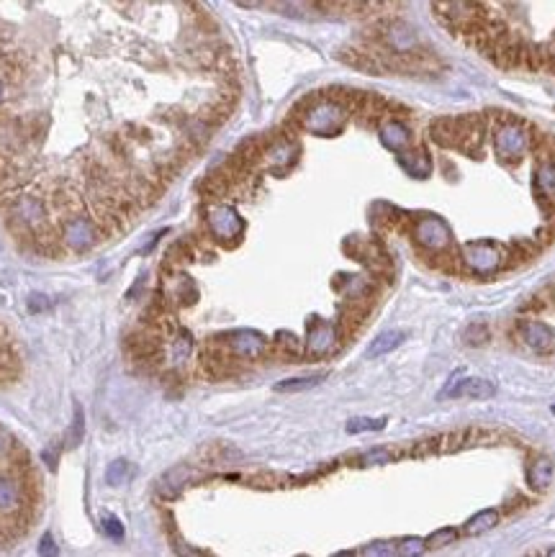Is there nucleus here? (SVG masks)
<instances>
[{
  "instance_id": "c756f323",
  "label": "nucleus",
  "mask_w": 555,
  "mask_h": 557,
  "mask_svg": "<svg viewBox=\"0 0 555 557\" xmlns=\"http://www.w3.org/2000/svg\"><path fill=\"white\" fill-rule=\"evenodd\" d=\"M391 452L388 450H373V452H365L363 457V465H381V462H391Z\"/></svg>"
},
{
  "instance_id": "393cba45",
  "label": "nucleus",
  "mask_w": 555,
  "mask_h": 557,
  "mask_svg": "<svg viewBox=\"0 0 555 557\" xmlns=\"http://www.w3.org/2000/svg\"><path fill=\"white\" fill-rule=\"evenodd\" d=\"M85 437V414H83V406L75 403V419H72V426L67 431V447H78Z\"/></svg>"
},
{
  "instance_id": "20e7f679",
  "label": "nucleus",
  "mask_w": 555,
  "mask_h": 557,
  "mask_svg": "<svg viewBox=\"0 0 555 557\" xmlns=\"http://www.w3.org/2000/svg\"><path fill=\"white\" fill-rule=\"evenodd\" d=\"M414 239L419 241L424 249H429V252H442L445 247H450L453 232H450V226L440 216H422L414 224Z\"/></svg>"
},
{
  "instance_id": "1a4fd4ad",
  "label": "nucleus",
  "mask_w": 555,
  "mask_h": 557,
  "mask_svg": "<svg viewBox=\"0 0 555 557\" xmlns=\"http://www.w3.org/2000/svg\"><path fill=\"white\" fill-rule=\"evenodd\" d=\"M496 393L491 383L484 378H465V381H453L448 388L442 390V395H453V398H476V401H486Z\"/></svg>"
},
{
  "instance_id": "2f4dec72",
  "label": "nucleus",
  "mask_w": 555,
  "mask_h": 557,
  "mask_svg": "<svg viewBox=\"0 0 555 557\" xmlns=\"http://www.w3.org/2000/svg\"><path fill=\"white\" fill-rule=\"evenodd\" d=\"M49 298L47 296H42V293H36V296H31L29 298V311L31 313H36V311H44V309H49Z\"/></svg>"
},
{
  "instance_id": "423d86ee",
  "label": "nucleus",
  "mask_w": 555,
  "mask_h": 557,
  "mask_svg": "<svg viewBox=\"0 0 555 557\" xmlns=\"http://www.w3.org/2000/svg\"><path fill=\"white\" fill-rule=\"evenodd\" d=\"M206 224L211 229L216 239L229 241V239H239L244 232V221L239 219V213L229 205H214L206 216Z\"/></svg>"
},
{
  "instance_id": "4c0bfd02",
  "label": "nucleus",
  "mask_w": 555,
  "mask_h": 557,
  "mask_svg": "<svg viewBox=\"0 0 555 557\" xmlns=\"http://www.w3.org/2000/svg\"><path fill=\"white\" fill-rule=\"evenodd\" d=\"M553 411H555V406H553Z\"/></svg>"
},
{
  "instance_id": "a211bd4d",
  "label": "nucleus",
  "mask_w": 555,
  "mask_h": 557,
  "mask_svg": "<svg viewBox=\"0 0 555 557\" xmlns=\"http://www.w3.org/2000/svg\"><path fill=\"white\" fill-rule=\"evenodd\" d=\"M404 342V332H383L378 339H373V345L368 349V357H381V354L391 352Z\"/></svg>"
},
{
  "instance_id": "6e6552de",
  "label": "nucleus",
  "mask_w": 555,
  "mask_h": 557,
  "mask_svg": "<svg viewBox=\"0 0 555 557\" xmlns=\"http://www.w3.org/2000/svg\"><path fill=\"white\" fill-rule=\"evenodd\" d=\"M337 345V329L327 321L314 316L309 321V337H306V352L311 357H324L327 352H332Z\"/></svg>"
},
{
  "instance_id": "39448f33",
  "label": "nucleus",
  "mask_w": 555,
  "mask_h": 557,
  "mask_svg": "<svg viewBox=\"0 0 555 557\" xmlns=\"http://www.w3.org/2000/svg\"><path fill=\"white\" fill-rule=\"evenodd\" d=\"M527 144H530V139H527L525 126H520V124H504L494 134V149L504 162H517L527 152Z\"/></svg>"
},
{
  "instance_id": "6ab92c4d",
  "label": "nucleus",
  "mask_w": 555,
  "mask_h": 557,
  "mask_svg": "<svg viewBox=\"0 0 555 557\" xmlns=\"http://www.w3.org/2000/svg\"><path fill=\"white\" fill-rule=\"evenodd\" d=\"M273 345H275L278 354H280V357H285V360H296V357L301 354L299 337H296V334H291V332H278Z\"/></svg>"
},
{
  "instance_id": "cd10ccee",
  "label": "nucleus",
  "mask_w": 555,
  "mask_h": 557,
  "mask_svg": "<svg viewBox=\"0 0 555 557\" xmlns=\"http://www.w3.org/2000/svg\"><path fill=\"white\" fill-rule=\"evenodd\" d=\"M424 550H427L424 539H417V537H406L396 544V555H422Z\"/></svg>"
},
{
  "instance_id": "bb28decb",
  "label": "nucleus",
  "mask_w": 555,
  "mask_h": 557,
  "mask_svg": "<svg viewBox=\"0 0 555 557\" xmlns=\"http://www.w3.org/2000/svg\"><path fill=\"white\" fill-rule=\"evenodd\" d=\"M386 426V419H350L347 431L350 434H360V431H378Z\"/></svg>"
},
{
  "instance_id": "b1692460",
  "label": "nucleus",
  "mask_w": 555,
  "mask_h": 557,
  "mask_svg": "<svg viewBox=\"0 0 555 557\" xmlns=\"http://www.w3.org/2000/svg\"><path fill=\"white\" fill-rule=\"evenodd\" d=\"M185 136L191 141L193 147H201V144H206L208 136H211V124L206 119H196L191 121L188 126H185Z\"/></svg>"
},
{
  "instance_id": "412c9836",
  "label": "nucleus",
  "mask_w": 555,
  "mask_h": 557,
  "mask_svg": "<svg viewBox=\"0 0 555 557\" xmlns=\"http://www.w3.org/2000/svg\"><path fill=\"white\" fill-rule=\"evenodd\" d=\"M131 478H134V467H131V462H126V460H116V462H111L106 470L108 486H124V483H129Z\"/></svg>"
},
{
  "instance_id": "2eb2a0df",
  "label": "nucleus",
  "mask_w": 555,
  "mask_h": 557,
  "mask_svg": "<svg viewBox=\"0 0 555 557\" xmlns=\"http://www.w3.org/2000/svg\"><path fill=\"white\" fill-rule=\"evenodd\" d=\"M188 478H191L188 467H172L170 473H165L162 480L157 483V493L165 496V498H175L180 493V488L188 483Z\"/></svg>"
},
{
  "instance_id": "ddd939ff",
  "label": "nucleus",
  "mask_w": 555,
  "mask_h": 557,
  "mask_svg": "<svg viewBox=\"0 0 555 557\" xmlns=\"http://www.w3.org/2000/svg\"><path fill=\"white\" fill-rule=\"evenodd\" d=\"M386 36V44L391 47L393 52H409L417 44V36H414V31L406 23L396 21V23H388L383 31Z\"/></svg>"
},
{
  "instance_id": "c9c22d12",
  "label": "nucleus",
  "mask_w": 555,
  "mask_h": 557,
  "mask_svg": "<svg viewBox=\"0 0 555 557\" xmlns=\"http://www.w3.org/2000/svg\"><path fill=\"white\" fill-rule=\"evenodd\" d=\"M3 98H6V83L0 80V103H3Z\"/></svg>"
},
{
  "instance_id": "f03ea898",
  "label": "nucleus",
  "mask_w": 555,
  "mask_h": 557,
  "mask_svg": "<svg viewBox=\"0 0 555 557\" xmlns=\"http://www.w3.org/2000/svg\"><path fill=\"white\" fill-rule=\"evenodd\" d=\"M462 260L478 275H491V272H496L504 265V249H501V244H496L491 239L468 241L462 247Z\"/></svg>"
},
{
  "instance_id": "4468645a",
  "label": "nucleus",
  "mask_w": 555,
  "mask_h": 557,
  "mask_svg": "<svg viewBox=\"0 0 555 557\" xmlns=\"http://www.w3.org/2000/svg\"><path fill=\"white\" fill-rule=\"evenodd\" d=\"M527 483L535 488V491H545L553 483V462L548 457H537L530 462L527 467Z\"/></svg>"
},
{
  "instance_id": "aec40b11",
  "label": "nucleus",
  "mask_w": 555,
  "mask_h": 557,
  "mask_svg": "<svg viewBox=\"0 0 555 557\" xmlns=\"http://www.w3.org/2000/svg\"><path fill=\"white\" fill-rule=\"evenodd\" d=\"M399 162L417 177H424L429 172V160L424 152H399Z\"/></svg>"
},
{
  "instance_id": "0eeeda50",
  "label": "nucleus",
  "mask_w": 555,
  "mask_h": 557,
  "mask_svg": "<svg viewBox=\"0 0 555 557\" xmlns=\"http://www.w3.org/2000/svg\"><path fill=\"white\" fill-rule=\"evenodd\" d=\"M227 347L237 360H260L268 352V339L255 329H239L229 334Z\"/></svg>"
},
{
  "instance_id": "f3484780",
  "label": "nucleus",
  "mask_w": 555,
  "mask_h": 557,
  "mask_svg": "<svg viewBox=\"0 0 555 557\" xmlns=\"http://www.w3.org/2000/svg\"><path fill=\"white\" fill-rule=\"evenodd\" d=\"M21 506V488L13 480L0 478V511H16Z\"/></svg>"
},
{
  "instance_id": "9d476101",
  "label": "nucleus",
  "mask_w": 555,
  "mask_h": 557,
  "mask_svg": "<svg viewBox=\"0 0 555 557\" xmlns=\"http://www.w3.org/2000/svg\"><path fill=\"white\" fill-rule=\"evenodd\" d=\"M378 134H381V141H383L386 149H391V152H406V149L412 147V131L406 124L396 119H388L381 124L378 128Z\"/></svg>"
},
{
  "instance_id": "4be33fe9",
  "label": "nucleus",
  "mask_w": 555,
  "mask_h": 557,
  "mask_svg": "<svg viewBox=\"0 0 555 557\" xmlns=\"http://www.w3.org/2000/svg\"><path fill=\"white\" fill-rule=\"evenodd\" d=\"M193 352V339L188 332H175V337H172V345H170V354H172V362H178V365H183L188 357H191Z\"/></svg>"
},
{
  "instance_id": "e433bc0d",
  "label": "nucleus",
  "mask_w": 555,
  "mask_h": 557,
  "mask_svg": "<svg viewBox=\"0 0 555 557\" xmlns=\"http://www.w3.org/2000/svg\"><path fill=\"white\" fill-rule=\"evenodd\" d=\"M548 555H555V550H548Z\"/></svg>"
},
{
  "instance_id": "a878e982",
  "label": "nucleus",
  "mask_w": 555,
  "mask_h": 557,
  "mask_svg": "<svg viewBox=\"0 0 555 557\" xmlns=\"http://www.w3.org/2000/svg\"><path fill=\"white\" fill-rule=\"evenodd\" d=\"M458 539V529L455 527H442V529L432 532V534L424 539V544H427V550H440V547H445V544L455 542Z\"/></svg>"
},
{
  "instance_id": "72a5a7b5",
  "label": "nucleus",
  "mask_w": 555,
  "mask_h": 557,
  "mask_svg": "<svg viewBox=\"0 0 555 557\" xmlns=\"http://www.w3.org/2000/svg\"><path fill=\"white\" fill-rule=\"evenodd\" d=\"M42 457L47 460V465H49L52 470L57 467V455H54V450H52V447H49V450H44V452H42Z\"/></svg>"
},
{
  "instance_id": "f257e3e1",
  "label": "nucleus",
  "mask_w": 555,
  "mask_h": 557,
  "mask_svg": "<svg viewBox=\"0 0 555 557\" xmlns=\"http://www.w3.org/2000/svg\"><path fill=\"white\" fill-rule=\"evenodd\" d=\"M345 121H347V106H342L340 100H321L316 106H309L301 119V126L309 128L311 134L332 136L342 131Z\"/></svg>"
},
{
  "instance_id": "f8f14e48",
  "label": "nucleus",
  "mask_w": 555,
  "mask_h": 557,
  "mask_svg": "<svg viewBox=\"0 0 555 557\" xmlns=\"http://www.w3.org/2000/svg\"><path fill=\"white\" fill-rule=\"evenodd\" d=\"M535 193L542 203H555V160L542 162L535 172Z\"/></svg>"
},
{
  "instance_id": "dca6fc26",
  "label": "nucleus",
  "mask_w": 555,
  "mask_h": 557,
  "mask_svg": "<svg viewBox=\"0 0 555 557\" xmlns=\"http://www.w3.org/2000/svg\"><path fill=\"white\" fill-rule=\"evenodd\" d=\"M499 524V511L496 508H484L476 516H470L465 522V534H484V532L494 529Z\"/></svg>"
},
{
  "instance_id": "c85d7f7f",
  "label": "nucleus",
  "mask_w": 555,
  "mask_h": 557,
  "mask_svg": "<svg viewBox=\"0 0 555 557\" xmlns=\"http://www.w3.org/2000/svg\"><path fill=\"white\" fill-rule=\"evenodd\" d=\"M100 532L108 537V539H114V542H119V539H124V524L116 519V516H106L103 522H100Z\"/></svg>"
},
{
  "instance_id": "5701e85b",
  "label": "nucleus",
  "mask_w": 555,
  "mask_h": 557,
  "mask_svg": "<svg viewBox=\"0 0 555 557\" xmlns=\"http://www.w3.org/2000/svg\"><path fill=\"white\" fill-rule=\"evenodd\" d=\"M321 381H324V373H319V375H309V378H293V381L278 383L275 390H278V393H299V390L316 388V385H319Z\"/></svg>"
},
{
  "instance_id": "7c9ffc66",
  "label": "nucleus",
  "mask_w": 555,
  "mask_h": 557,
  "mask_svg": "<svg viewBox=\"0 0 555 557\" xmlns=\"http://www.w3.org/2000/svg\"><path fill=\"white\" fill-rule=\"evenodd\" d=\"M360 555H376V557H383V555H396V544H388V542H376L360 550Z\"/></svg>"
},
{
  "instance_id": "f704fd0d",
  "label": "nucleus",
  "mask_w": 555,
  "mask_h": 557,
  "mask_svg": "<svg viewBox=\"0 0 555 557\" xmlns=\"http://www.w3.org/2000/svg\"><path fill=\"white\" fill-rule=\"evenodd\" d=\"M237 6L239 8H257V6H263V0H234Z\"/></svg>"
},
{
  "instance_id": "9b49d317",
  "label": "nucleus",
  "mask_w": 555,
  "mask_h": 557,
  "mask_svg": "<svg viewBox=\"0 0 555 557\" xmlns=\"http://www.w3.org/2000/svg\"><path fill=\"white\" fill-rule=\"evenodd\" d=\"M520 332L522 339L537 352H548L550 347L555 345V329L545 324V321H525L520 326Z\"/></svg>"
},
{
  "instance_id": "473e14b6",
  "label": "nucleus",
  "mask_w": 555,
  "mask_h": 557,
  "mask_svg": "<svg viewBox=\"0 0 555 557\" xmlns=\"http://www.w3.org/2000/svg\"><path fill=\"white\" fill-rule=\"evenodd\" d=\"M39 552H42V555H57V547H54V539H52V534H44V537H42Z\"/></svg>"
},
{
  "instance_id": "7ed1b4c3",
  "label": "nucleus",
  "mask_w": 555,
  "mask_h": 557,
  "mask_svg": "<svg viewBox=\"0 0 555 557\" xmlns=\"http://www.w3.org/2000/svg\"><path fill=\"white\" fill-rule=\"evenodd\" d=\"M59 234H62L64 247L72 252H85L90 249L100 236L98 224L88 216H67L59 221Z\"/></svg>"
}]
</instances>
